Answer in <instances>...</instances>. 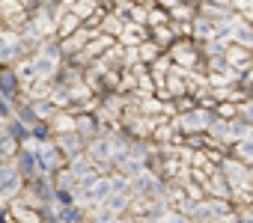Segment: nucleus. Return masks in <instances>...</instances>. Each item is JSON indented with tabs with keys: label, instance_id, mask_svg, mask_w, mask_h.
Listing matches in <instances>:
<instances>
[{
	"label": "nucleus",
	"instance_id": "nucleus-32",
	"mask_svg": "<svg viewBox=\"0 0 253 223\" xmlns=\"http://www.w3.org/2000/svg\"><path fill=\"white\" fill-rule=\"evenodd\" d=\"M6 161H12V158H9V152L3 146H0V164H6Z\"/></svg>",
	"mask_w": 253,
	"mask_h": 223
},
{
	"label": "nucleus",
	"instance_id": "nucleus-22",
	"mask_svg": "<svg viewBox=\"0 0 253 223\" xmlns=\"http://www.w3.org/2000/svg\"><path fill=\"white\" fill-rule=\"evenodd\" d=\"M48 140H54V128H51L48 119H39L36 125H30V140H27V143L42 146V143H48Z\"/></svg>",
	"mask_w": 253,
	"mask_h": 223
},
{
	"label": "nucleus",
	"instance_id": "nucleus-4",
	"mask_svg": "<svg viewBox=\"0 0 253 223\" xmlns=\"http://www.w3.org/2000/svg\"><path fill=\"white\" fill-rule=\"evenodd\" d=\"M24 185H27V179L21 176V170H18L12 161L0 164V199H3V202H12V199L24 190Z\"/></svg>",
	"mask_w": 253,
	"mask_h": 223
},
{
	"label": "nucleus",
	"instance_id": "nucleus-28",
	"mask_svg": "<svg viewBox=\"0 0 253 223\" xmlns=\"http://www.w3.org/2000/svg\"><path fill=\"white\" fill-rule=\"evenodd\" d=\"M161 223H194V217H191V214H185L182 208H176V205H170Z\"/></svg>",
	"mask_w": 253,
	"mask_h": 223
},
{
	"label": "nucleus",
	"instance_id": "nucleus-31",
	"mask_svg": "<svg viewBox=\"0 0 253 223\" xmlns=\"http://www.w3.org/2000/svg\"><path fill=\"white\" fill-rule=\"evenodd\" d=\"M0 223H12V217H9V202H3V199H0Z\"/></svg>",
	"mask_w": 253,
	"mask_h": 223
},
{
	"label": "nucleus",
	"instance_id": "nucleus-30",
	"mask_svg": "<svg viewBox=\"0 0 253 223\" xmlns=\"http://www.w3.org/2000/svg\"><path fill=\"white\" fill-rule=\"evenodd\" d=\"M0 116H3V119L15 116V104H12L9 98H3V95H0Z\"/></svg>",
	"mask_w": 253,
	"mask_h": 223
},
{
	"label": "nucleus",
	"instance_id": "nucleus-20",
	"mask_svg": "<svg viewBox=\"0 0 253 223\" xmlns=\"http://www.w3.org/2000/svg\"><path fill=\"white\" fill-rule=\"evenodd\" d=\"M60 220H63V223H89V214H86V205H81V202H72V205H63V208H60Z\"/></svg>",
	"mask_w": 253,
	"mask_h": 223
},
{
	"label": "nucleus",
	"instance_id": "nucleus-10",
	"mask_svg": "<svg viewBox=\"0 0 253 223\" xmlns=\"http://www.w3.org/2000/svg\"><path fill=\"white\" fill-rule=\"evenodd\" d=\"M12 164L21 170V176L30 182L33 176H39V155H36V146L33 143H21L18 146V152H15V158H12Z\"/></svg>",
	"mask_w": 253,
	"mask_h": 223
},
{
	"label": "nucleus",
	"instance_id": "nucleus-19",
	"mask_svg": "<svg viewBox=\"0 0 253 223\" xmlns=\"http://www.w3.org/2000/svg\"><path fill=\"white\" fill-rule=\"evenodd\" d=\"M232 158H238V161H244V164H253V134H247V137H241V140H235L229 149H226Z\"/></svg>",
	"mask_w": 253,
	"mask_h": 223
},
{
	"label": "nucleus",
	"instance_id": "nucleus-6",
	"mask_svg": "<svg viewBox=\"0 0 253 223\" xmlns=\"http://www.w3.org/2000/svg\"><path fill=\"white\" fill-rule=\"evenodd\" d=\"M0 21L6 30H21L30 21V9L21 0H0Z\"/></svg>",
	"mask_w": 253,
	"mask_h": 223
},
{
	"label": "nucleus",
	"instance_id": "nucleus-15",
	"mask_svg": "<svg viewBox=\"0 0 253 223\" xmlns=\"http://www.w3.org/2000/svg\"><path fill=\"white\" fill-rule=\"evenodd\" d=\"M54 140H57V146L63 149V155H66V158H75V155H81V152L86 149V140H84L78 131H66V134H57Z\"/></svg>",
	"mask_w": 253,
	"mask_h": 223
},
{
	"label": "nucleus",
	"instance_id": "nucleus-8",
	"mask_svg": "<svg viewBox=\"0 0 253 223\" xmlns=\"http://www.w3.org/2000/svg\"><path fill=\"white\" fill-rule=\"evenodd\" d=\"M220 173L229 179V185H232L235 190L250 187V164H244V161L232 158L229 152H226V158H223V164H220Z\"/></svg>",
	"mask_w": 253,
	"mask_h": 223
},
{
	"label": "nucleus",
	"instance_id": "nucleus-14",
	"mask_svg": "<svg viewBox=\"0 0 253 223\" xmlns=\"http://www.w3.org/2000/svg\"><path fill=\"white\" fill-rule=\"evenodd\" d=\"M149 39V27L146 24H125V30L119 33V45L122 48H137L140 42H146Z\"/></svg>",
	"mask_w": 253,
	"mask_h": 223
},
{
	"label": "nucleus",
	"instance_id": "nucleus-16",
	"mask_svg": "<svg viewBox=\"0 0 253 223\" xmlns=\"http://www.w3.org/2000/svg\"><path fill=\"white\" fill-rule=\"evenodd\" d=\"M214 36H220V33H217V24H214L209 15H200V12H197L191 39H194V42H206V39H214Z\"/></svg>",
	"mask_w": 253,
	"mask_h": 223
},
{
	"label": "nucleus",
	"instance_id": "nucleus-12",
	"mask_svg": "<svg viewBox=\"0 0 253 223\" xmlns=\"http://www.w3.org/2000/svg\"><path fill=\"white\" fill-rule=\"evenodd\" d=\"M9 217H12V223H42V211L21 202L18 196L9 202Z\"/></svg>",
	"mask_w": 253,
	"mask_h": 223
},
{
	"label": "nucleus",
	"instance_id": "nucleus-33",
	"mask_svg": "<svg viewBox=\"0 0 253 223\" xmlns=\"http://www.w3.org/2000/svg\"><path fill=\"white\" fill-rule=\"evenodd\" d=\"M179 3H197L200 6V0H179Z\"/></svg>",
	"mask_w": 253,
	"mask_h": 223
},
{
	"label": "nucleus",
	"instance_id": "nucleus-27",
	"mask_svg": "<svg viewBox=\"0 0 253 223\" xmlns=\"http://www.w3.org/2000/svg\"><path fill=\"white\" fill-rule=\"evenodd\" d=\"M30 101H33V107H36L39 119H51V116L57 113V110H60V107H57L51 98H30Z\"/></svg>",
	"mask_w": 253,
	"mask_h": 223
},
{
	"label": "nucleus",
	"instance_id": "nucleus-11",
	"mask_svg": "<svg viewBox=\"0 0 253 223\" xmlns=\"http://www.w3.org/2000/svg\"><path fill=\"white\" fill-rule=\"evenodd\" d=\"M223 57H226V63H229L232 69H238L241 74H247L250 66H253V51L244 48V45H238V42H229V48H226Z\"/></svg>",
	"mask_w": 253,
	"mask_h": 223
},
{
	"label": "nucleus",
	"instance_id": "nucleus-34",
	"mask_svg": "<svg viewBox=\"0 0 253 223\" xmlns=\"http://www.w3.org/2000/svg\"><path fill=\"white\" fill-rule=\"evenodd\" d=\"M250 187H253V164H250Z\"/></svg>",
	"mask_w": 253,
	"mask_h": 223
},
{
	"label": "nucleus",
	"instance_id": "nucleus-25",
	"mask_svg": "<svg viewBox=\"0 0 253 223\" xmlns=\"http://www.w3.org/2000/svg\"><path fill=\"white\" fill-rule=\"evenodd\" d=\"M197 12H200L197 3H176V6L170 9V21H194Z\"/></svg>",
	"mask_w": 253,
	"mask_h": 223
},
{
	"label": "nucleus",
	"instance_id": "nucleus-1",
	"mask_svg": "<svg viewBox=\"0 0 253 223\" xmlns=\"http://www.w3.org/2000/svg\"><path fill=\"white\" fill-rule=\"evenodd\" d=\"M214 119H217V107L197 104V107L182 110V113L173 116V128L179 131V137H185V134H206Z\"/></svg>",
	"mask_w": 253,
	"mask_h": 223
},
{
	"label": "nucleus",
	"instance_id": "nucleus-23",
	"mask_svg": "<svg viewBox=\"0 0 253 223\" xmlns=\"http://www.w3.org/2000/svg\"><path fill=\"white\" fill-rule=\"evenodd\" d=\"M137 54H140V63H143V66H149V63H155V60L164 54V48H161V45H155L152 39H146V42H140V45H137Z\"/></svg>",
	"mask_w": 253,
	"mask_h": 223
},
{
	"label": "nucleus",
	"instance_id": "nucleus-18",
	"mask_svg": "<svg viewBox=\"0 0 253 223\" xmlns=\"http://www.w3.org/2000/svg\"><path fill=\"white\" fill-rule=\"evenodd\" d=\"M149 39H152L155 45H161L164 51H170V48H173V42H176L179 36H176L173 24H158V27H149Z\"/></svg>",
	"mask_w": 253,
	"mask_h": 223
},
{
	"label": "nucleus",
	"instance_id": "nucleus-24",
	"mask_svg": "<svg viewBox=\"0 0 253 223\" xmlns=\"http://www.w3.org/2000/svg\"><path fill=\"white\" fill-rule=\"evenodd\" d=\"M6 134L15 137L18 143H27V140H30V125H24L18 116H9V119H6Z\"/></svg>",
	"mask_w": 253,
	"mask_h": 223
},
{
	"label": "nucleus",
	"instance_id": "nucleus-29",
	"mask_svg": "<svg viewBox=\"0 0 253 223\" xmlns=\"http://www.w3.org/2000/svg\"><path fill=\"white\" fill-rule=\"evenodd\" d=\"M241 122H247L250 128H253V98H244L241 104H238V113H235Z\"/></svg>",
	"mask_w": 253,
	"mask_h": 223
},
{
	"label": "nucleus",
	"instance_id": "nucleus-35",
	"mask_svg": "<svg viewBox=\"0 0 253 223\" xmlns=\"http://www.w3.org/2000/svg\"><path fill=\"white\" fill-rule=\"evenodd\" d=\"M146 3H161V0H146Z\"/></svg>",
	"mask_w": 253,
	"mask_h": 223
},
{
	"label": "nucleus",
	"instance_id": "nucleus-26",
	"mask_svg": "<svg viewBox=\"0 0 253 223\" xmlns=\"http://www.w3.org/2000/svg\"><path fill=\"white\" fill-rule=\"evenodd\" d=\"M158 24H170V9H167L164 3H149L146 27H158Z\"/></svg>",
	"mask_w": 253,
	"mask_h": 223
},
{
	"label": "nucleus",
	"instance_id": "nucleus-2",
	"mask_svg": "<svg viewBox=\"0 0 253 223\" xmlns=\"http://www.w3.org/2000/svg\"><path fill=\"white\" fill-rule=\"evenodd\" d=\"M167 54L173 57V63L179 69L194 72V74H206V57L200 51V42H194V39H176Z\"/></svg>",
	"mask_w": 253,
	"mask_h": 223
},
{
	"label": "nucleus",
	"instance_id": "nucleus-9",
	"mask_svg": "<svg viewBox=\"0 0 253 223\" xmlns=\"http://www.w3.org/2000/svg\"><path fill=\"white\" fill-rule=\"evenodd\" d=\"M0 95L9 98L12 104L24 95V80H21L15 66H3V69H0Z\"/></svg>",
	"mask_w": 253,
	"mask_h": 223
},
{
	"label": "nucleus",
	"instance_id": "nucleus-5",
	"mask_svg": "<svg viewBox=\"0 0 253 223\" xmlns=\"http://www.w3.org/2000/svg\"><path fill=\"white\" fill-rule=\"evenodd\" d=\"M36 155H39V173H45V176H54L57 170H63L69 164V158L63 155L57 140H48V143L36 146Z\"/></svg>",
	"mask_w": 253,
	"mask_h": 223
},
{
	"label": "nucleus",
	"instance_id": "nucleus-21",
	"mask_svg": "<svg viewBox=\"0 0 253 223\" xmlns=\"http://www.w3.org/2000/svg\"><path fill=\"white\" fill-rule=\"evenodd\" d=\"M15 116H18L24 125H36V122H39V113H36L33 101H30V98H24V95L15 101Z\"/></svg>",
	"mask_w": 253,
	"mask_h": 223
},
{
	"label": "nucleus",
	"instance_id": "nucleus-13",
	"mask_svg": "<svg viewBox=\"0 0 253 223\" xmlns=\"http://www.w3.org/2000/svg\"><path fill=\"white\" fill-rule=\"evenodd\" d=\"M110 193H113V179H110V173H101V176L92 182V187L86 190V202H89V205H101Z\"/></svg>",
	"mask_w": 253,
	"mask_h": 223
},
{
	"label": "nucleus",
	"instance_id": "nucleus-3",
	"mask_svg": "<svg viewBox=\"0 0 253 223\" xmlns=\"http://www.w3.org/2000/svg\"><path fill=\"white\" fill-rule=\"evenodd\" d=\"M27 54L30 51L18 30H0V66H18Z\"/></svg>",
	"mask_w": 253,
	"mask_h": 223
},
{
	"label": "nucleus",
	"instance_id": "nucleus-7",
	"mask_svg": "<svg viewBox=\"0 0 253 223\" xmlns=\"http://www.w3.org/2000/svg\"><path fill=\"white\" fill-rule=\"evenodd\" d=\"M84 152L98 164L101 173H110V164H113V140H110V134H98V137H92V140L86 143Z\"/></svg>",
	"mask_w": 253,
	"mask_h": 223
},
{
	"label": "nucleus",
	"instance_id": "nucleus-17",
	"mask_svg": "<svg viewBox=\"0 0 253 223\" xmlns=\"http://www.w3.org/2000/svg\"><path fill=\"white\" fill-rule=\"evenodd\" d=\"M81 27H84V18L75 15L72 9H66V12L60 15V21H57V36H60V39H69V36L78 33Z\"/></svg>",
	"mask_w": 253,
	"mask_h": 223
}]
</instances>
